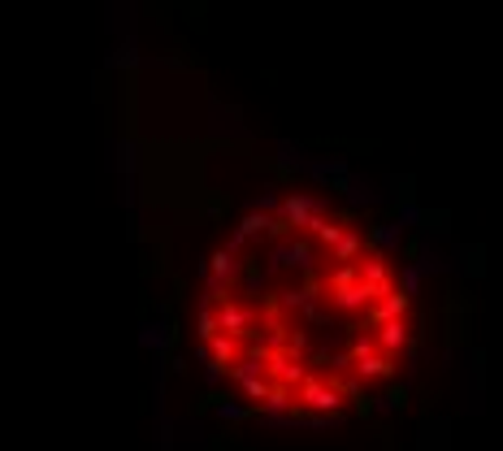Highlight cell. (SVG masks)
<instances>
[{
    "instance_id": "1",
    "label": "cell",
    "mask_w": 503,
    "mask_h": 451,
    "mask_svg": "<svg viewBox=\"0 0 503 451\" xmlns=\"http://www.w3.org/2000/svg\"><path fill=\"white\" fill-rule=\"evenodd\" d=\"M417 304L395 252L343 204L282 191L208 252L196 348L239 408L339 421L382 400L412 360Z\"/></svg>"
}]
</instances>
